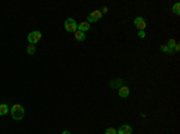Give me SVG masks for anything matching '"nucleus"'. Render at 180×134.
<instances>
[{"label": "nucleus", "mask_w": 180, "mask_h": 134, "mask_svg": "<svg viewBox=\"0 0 180 134\" xmlns=\"http://www.w3.org/2000/svg\"><path fill=\"white\" fill-rule=\"evenodd\" d=\"M35 52H36V47H35V44H28V47H26V53L29 54V55H33V54H35Z\"/></svg>", "instance_id": "nucleus-11"}, {"label": "nucleus", "mask_w": 180, "mask_h": 134, "mask_svg": "<svg viewBox=\"0 0 180 134\" xmlns=\"http://www.w3.org/2000/svg\"><path fill=\"white\" fill-rule=\"evenodd\" d=\"M90 29V24L88 23V22H82L78 26H77V30H79V31H82V32H85V31H88Z\"/></svg>", "instance_id": "nucleus-8"}, {"label": "nucleus", "mask_w": 180, "mask_h": 134, "mask_svg": "<svg viewBox=\"0 0 180 134\" xmlns=\"http://www.w3.org/2000/svg\"><path fill=\"white\" fill-rule=\"evenodd\" d=\"M65 30L67 32H75L77 30V23L73 18H67L65 20Z\"/></svg>", "instance_id": "nucleus-3"}, {"label": "nucleus", "mask_w": 180, "mask_h": 134, "mask_svg": "<svg viewBox=\"0 0 180 134\" xmlns=\"http://www.w3.org/2000/svg\"><path fill=\"white\" fill-rule=\"evenodd\" d=\"M145 36H146V34H145V31H144V30H139V31H138V37L144 39Z\"/></svg>", "instance_id": "nucleus-16"}, {"label": "nucleus", "mask_w": 180, "mask_h": 134, "mask_svg": "<svg viewBox=\"0 0 180 134\" xmlns=\"http://www.w3.org/2000/svg\"><path fill=\"white\" fill-rule=\"evenodd\" d=\"M133 24H135V26H136L137 29H139V30H144V29L146 28V23H145L144 18H142V17H137V18H135Z\"/></svg>", "instance_id": "nucleus-5"}, {"label": "nucleus", "mask_w": 180, "mask_h": 134, "mask_svg": "<svg viewBox=\"0 0 180 134\" xmlns=\"http://www.w3.org/2000/svg\"><path fill=\"white\" fill-rule=\"evenodd\" d=\"M129 95H130V89L127 86H125V85L120 86V89H119V96L120 97L126 98V97H129Z\"/></svg>", "instance_id": "nucleus-7"}, {"label": "nucleus", "mask_w": 180, "mask_h": 134, "mask_svg": "<svg viewBox=\"0 0 180 134\" xmlns=\"http://www.w3.org/2000/svg\"><path fill=\"white\" fill-rule=\"evenodd\" d=\"M10 111L7 104H0V116H4Z\"/></svg>", "instance_id": "nucleus-10"}, {"label": "nucleus", "mask_w": 180, "mask_h": 134, "mask_svg": "<svg viewBox=\"0 0 180 134\" xmlns=\"http://www.w3.org/2000/svg\"><path fill=\"white\" fill-rule=\"evenodd\" d=\"M101 18H102V12L99 10H95L88 16V23L90 24V23H94V22H99Z\"/></svg>", "instance_id": "nucleus-4"}, {"label": "nucleus", "mask_w": 180, "mask_h": 134, "mask_svg": "<svg viewBox=\"0 0 180 134\" xmlns=\"http://www.w3.org/2000/svg\"><path fill=\"white\" fill-rule=\"evenodd\" d=\"M61 134H71V133H70V132H69V130H64V132H63V133H61Z\"/></svg>", "instance_id": "nucleus-18"}, {"label": "nucleus", "mask_w": 180, "mask_h": 134, "mask_svg": "<svg viewBox=\"0 0 180 134\" xmlns=\"http://www.w3.org/2000/svg\"><path fill=\"white\" fill-rule=\"evenodd\" d=\"M11 115L15 120H22L24 117V108L20 104H13L11 108Z\"/></svg>", "instance_id": "nucleus-1"}, {"label": "nucleus", "mask_w": 180, "mask_h": 134, "mask_svg": "<svg viewBox=\"0 0 180 134\" xmlns=\"http://www.w3.org/2000/svg\"><path fill=\"white\" fill-rule=\"evenodd\" d=\"M75 37H76V40L77 41H84L85 40V34L84 32H82V31H79V30H76L75 31Z\"/></svg>", "instance_id": "nucleus-9"}, {"label": "nucleus", "mask_w": 180, "mask_h": 134, "mask_svg": "<svg viewBox=\"0 0 180 134\" xmlns=\"http://www.w3.org/2000/svg\"><path fill=\"white\" fill-rule=\"evenodd\" d=\"M172 10H173V12L175 13V15H180V3H175L174 4V6L172 7Z\"/></svg>", "instance_id": "nucleus-12"}, {"label": "nucleus", "mask_w": 180, "mask_h": 134, "mask_svg": "<svg viewBox=\"0 0 180 134\" xmlns=\"http://www.w3.org/2000/svg\"><path fill=\"white\" fill-rule=\"evenodd\" d=\"M105 134H118V132L115 130V128H107L106 129V132H105Z\"/></svg>", "instance_id": "nucleus-14"}, {"label": "nucleus", "mask_w": 180, "mask_h": 134, "mask_svg": "<svg viewBox=\"0 0 180 134\" xmlns=\"http://www.w3.org/2000/svg\"><path fill=\"white\" fill-rule=\"evenodd\" d=\"M175 44H176V42H175V40L174 39H170L169 41H168V43L166 44L170 50H174V47H175Z\"/></svg>", "instance_id": "nucleus-13"}, {"label": "nucleus", "mask_w": 180, "mask_h": 134, "mask_svg": "<svg viewBox=\"0 0 180 134\" xmlns=\"http://www.w3.org/2000/svg\"><path fill=\"white\" fill-rule=\"evenodd\" d=\"M161 50H162V52H166V53H168V54H172V53H173V50H170L167 46H161Z\"/></svg>", "instance_id": "nucleus-15"}, {"label": "nucleus", "mask_w": 180, "mask_h": 134, "mask_svg": "<svg viewBox=\"0 0 180 134\" xmlns=\"http://www.w3.org/2000/svg\"><path fill=\"white\" fill-rule=\"evenodd\" d=\"M41 32L40 31H37V30H35V31H31L28 35V41H29V43L30 44H35V43H37L40 40H41Z\"/></svg>", "instance_id": "nucleus-2"}, {"label": "nucleus", "mask_w": 180, "mask_h": 134, "mask_svg": "<svg viewBox=\"0 0 180 134\" xmlns=\"http://www.w3.org/2000/svg\"><path fill=\"white\" fill-rule=\"evenodd\" d=\"M116 132H118V134H131L132 133V127L129 126V125H123V126L119 127V129Z\"/></svg>", "instance_id": "nucleus-6"}, {"label": "nucleus", "mask_w": 180, "mask_h": 134, "mask_svg": "<svg viewBox=\"0 0 180 134\" xmlns=\"http://www.w3.org/2000/svg\"><path fill=\"white\" fill-rule=\"evenodd\" d=\"M102 10H103V13H107V12H108V9H107V7H103Z\"/></svg>", "instance_id": "nucleus-17"}]
</instances>
